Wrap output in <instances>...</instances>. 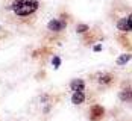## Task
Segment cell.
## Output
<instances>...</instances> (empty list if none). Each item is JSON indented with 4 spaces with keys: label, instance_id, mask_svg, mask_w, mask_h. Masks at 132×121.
Returning <instances> with one entry per match:
<instances>
[{
    "label": "cell",
    "instance_id": "obj_1",
    "mask_svg": "<svg viewBox=\"0 0 132 121\" xmlns=\"http://www.w3.org/2000/svg\"><path fill=\"white\" fill-rule=\"evenodd\" d=\"M44 12V0H0V21L14 29H32Z\"/></svg>",
    "mask_w": 132,
    "mask_h": 121
},
{
    "label": "cell",
    "instance_id": "obj_2",
    "mask_svg": "<svg viewBox=\"0 0 132 121\" xmlns=\"http://www.w3.org/2000/svg\"><path fill=\"white\" fill-rule=\"evenodd\" d=\"M108 18L112 21L116 27V40L123 49L129 52L131 49V30H132V20H131V6L125 0H114L109 6Z\"/></svg>",
    "mask_w": 132,
    "mask_h": 121
},
{
    "label": "cell",
    "instance_id": "obj_3",
    "mask_svg": "<svg viewBox=\"0 0 132 121\" xmlns=\"http://www.w3.org/2000/svg\"><path fill=\"white\" fill-rule=\"evenodd\" d=\"M71 21H73V17L67 11H62L58 15H55L46 24V38L50 41L64 40L67 35V29H68Z\"/></svg>",
    "mask_w": 132,
    "mask_h": 121
},
{
    "label": "cell",
    "instance_id": "obj_4",
    "mask_svg": "<svg viewBox=\"0 0 132 121\" xmlns=\"http://www.w3.org/2000/svg\"><path fill=\"white\" fill-rule=\"evenodd\" d=\"M87 82L91 83L96 88V91L103 92V91L114 88L119 83V74L112 70H100V71L90 73L87 77Z\"/></svg>",
    "mask_w": 132,
    "mask_h": 121
},
{
    "label": "cell",
    "instance_id": "obj_5",
    "mask_svg": "<svg viewBox=\"0 0 132 121\" xmlns=\"http://www.w3.org/2000/svg\"><path fill=\"white\" fill-rule=\"evenodd\" d=\"M80 44L82 45H85V47H90V45H94L96 42H99V41L103 40V32H102V29L100 27H91L84 33V35H80Z\"/></svg>",
    "mask_w": 132,
    "mask_h": 121
},
{
    "label": "cell",
    "instance_id": "obj_6",
    "mask_svg": "<svg viewBox=\"0 0 132 121\" xmlns=\"http://www.w3.org/2000/svg\"><path fill=\"white\" fill-rule=\"evenodd\" d=\"M87 117L90 121H103L106 117V109L100 103H93L88 106L87 110Z\"/></svg>",
    "mask_w": 132,
    "mask_h": 121
},
{
    "label": "cell",
    "instance_id": "obj_7",
    "mask_svg": "<svg viewBox=\"0 0 132 121\" xmlns=\"http://www.w3.org/2000/svg\"><path fill=\"white\" fill-rule=\"evenodd\" d=\"M90 98H91V95L88 92V89H84V91H73V92H71V97H70V100H71V103H73L75 106H82V105L88 103Z\"/></svg>",
    "mask_w": 132,
    "mask_h": 121
},
{
    "label": "cell",
    "instance_id": "obj_8",
    "mask_svg": "<svg viewBox=\"0 0 132 121\" xmlns=\"http://www.w3.org/2000/svg\"><path fill=\"white\" fill-rule=\"evenodd\" d=\"M119 100L121 103H131L132 100V88H131V82L125 80L121 82L119 89Z\"/></svg>",
    "mask_w": 132,
    "mask_h": 121
},
{
    "label": "cell",
    "instance_id": "obj_9",
    "mask_svg": "<svg viewBox=\"0 0 132 121\" xmlns=\"http://www.w3.org/2000/svg\"><path fill=\"white\" fill-rule=\"evenodd\" d=\"M68 89L73 92V91H84V89H88V85L87 80L82 79V77H76V79H71L68 82Z\"/></svg>",
    "mask_w": 132,
    "mask_h": 121
},
{
    "label": "cell",
    "instance_id": "obj_10",
    "mask_svg": "<svg viewBox=\"0 0 132 121\" xmlns=\"http://www.w3.org/2000/svg\"><path fill=\"white\" fill-rule=\"evenodd\" d=\"M90 29V24H87V23H78L76 26H75V33L80 36V35H84L87 30Z\"/></svg>",
    "mask_w": 132,
    "mask_h": 121
},
{
    "label": "cell",
    "instance_id": "obj_11",
    "mask_svg": "<svg viewBox=\"0 0 132 121\" xmlns=\"http://www.w3.org/2000/svg\"><path fill=\"white\" fill-rule=\"evenodd\" d=\"M129 61H131V53L126 52V53L120 54L119 58H117V65H126Z\"/></svg>",
    "mask_w": 132,
    "mask_h": 121
},
{
    "label": "cell",
    "instance_id": "obj_12",
    "mask_svg": "<svg viewBox=\"0 0 132 121\" xmlns=\"http://www.w3.org/2000/svg\"><path fill=\"white\" fill-rule=\"evenodd\" d=\"M52 64H53V67H55V68H58V67H59V64H61V58H59V56H53Z\"/></svg>",
    "mask_w": 132,
    "mask_h": 121
}]
</instances>
